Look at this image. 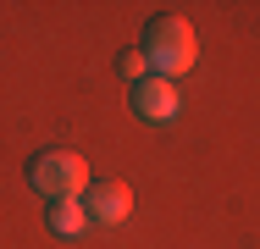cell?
<instances>
[{
    "mask_svg": "<svg viewBox=\"0 0 260 249\" xmlns=\"http://www.w3.org/2000/svg\"><path fill=\"white\" fill-rule=\"evenodd\" d=\"M50 233H61V238H83V233H89L83 199H55L50 205Z\"/></svg>",
    "mask_w": 260,
    "mask_h": 249,
    "instance_id": "5b68a950",
    "label": "cell"
},
{
    "mask_svg": "<svg viewBox=\"0 0 260 249\" xmlns=\"http://www.w3.org/2000/svg\"><path fill=\"white\" fill-rule=\"evenodd\" d=\"M83 210H89V222L116 227V222H127V210H133V189H122V183H89V189H83Z\"/></svg>",
    "mask_w": 260,
    "mask_h": 249,
    "instance_id": "277c9868",
    "label": "cell"
},
{
    "mask_svg": "<svg viewBox=\"0 0 260 249\" xmlns=\"http://www.w3.org/2000/svg\"><path fill=\"white\" fill-rule=\"evenodd\" d=\"M28 183L50 199V205L55 199H83L89 166H83V155H72V149H45V155L28 161Z\"/></svg>",
    "mask_w": 260,
    "mask_h": 249,
    "instance_id": "7a4b0ae2",
    "label": "cell"
},
{
    "mask_svg": "<svg viewBox=\"0 0 260 249\" xmlns=\"http://www.w3.org/2000/svg\"><path fill=\"white\" fill-rule=\"evenodd\" d=\"M133 111L144 116V122H172L177 111H183V95H177V83L172 78H144V83H133Z\"/></svg>",
    "mask_w": 260,
    "mask_h": 249,
    "instance_id": "3957f363",
    "label": "cell"
},
{
    "mask_svg": "<svg viewBox=\"0 0 260 249\" xmlns=\"http://www.w3.org/2000/svg\"><path fill=\"white\" fill-rule=\"evenodd\" d=\"M116 72H122L127 83H144V78H150V61H144V50H122V55H116Z\"/></svg>",
    "mask_w": 260,
    "mask_h": 249,
    "instance_id": "8992f818",
    "label": "cell"
},
{
    "mask_svg": "<svg viewBox=\"0 0 260 249\" xmlns=\"http://www.w3.org/2000/svg\"><path fill=\"white\" fill-rule=\"evenodd\" d=\"M139 50H144L150 72H155V78H172V83L200 61V39H194V28H188L183 17H155Z\"/></svg>",
    "mask_w": 260,
    "mask_h": 249,
    "instance_id": "6da1fadb",
    "label": "cell"
}]
</instances>
